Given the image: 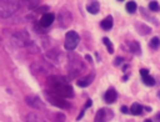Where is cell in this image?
<instances>
[{
	"mask_svg": "<svg viewBox=\"0 0 160 122\" xmlns=\"http://www.w3.org/2000/svg\"><path fill=\"white\" fill-rule=\"evenodd\" d=\"M46 82L50 87L49 91L54 92L55 95H58L62 98H72L74 97V90L64 76H59V75L49 76Z\"/></svg>",
	"mask_w": 160,
	"mask_h": 122,
	"instance_id": "obj_1",
	"label": "cell"
},
{
	"mask_svg": "<svg viewBox=\"0 0 160 122\" xmlns=\"http://www.w3.org/2000/svg\"><path fill=\"white\" fill-rule=\"evenodd\" d=\"M68 71H69V77L72 78L74 76H78L80 73L84 72L85 70V63L84 61L74 54H69L68 55Z\"/></svg>",
	"mask_w": 160,
	"mask_h": 122,
	"instance_id": "obj_2",
	"label": "cell"
},
{
	"mask_svg": "<svg viewBox=\"0 0 160 122\" xmlns=\"http://www.w3.org/2000/svg\"><path fill=\"white\" fill-rule=\"evenodd\" d=\"M20 2L19 1H11V0H0V19H9L14 14L18 12L20 9Z\"/></svg>",
	"mask_w": 160,
	"mask_h": 122,
	"instance_id": "obj_3",
	"label": "cell"
},
{
	"mask_svg": "<svg viewBox=\"0 0 160 122\" xmlns=\"http://www.w3.org/2000/svg\"><path fill=\"white\" fill-rule=\"evenodd\" d=\"M45 95H46V100L52 105V106H56L59 108H64V110H70L71 108V103L66 101V98H62L58 95H55L54 92L46 90L45 91Z\"/></svg>",
	"mask_w": 160,
	"mask_h": 122,
	"instance_id": "obj_4",
	"label": "cell"
},
{
	"mask_svg": "<svg viewBox=\"0 0 160 122\" xmlns=\"http://www.w3.org/2000/svg\"><path fill=\"white\" fill-rule=\"evenodd\" d=\"M79 40H80V37H79L78 32H75V31H72V30H71V31H68L66 35H65V42H64L65 49L69 50V51L75 50V47H76L78 44H79Z\"/></svg>",
	"mask_w": 160,
	"mask_h": 122,
	"instance_id": "obj_5",
	"label": "cell"
},
{
	"mask_svg": "<svg viewBox=\"0 0 160 122\" xmlns=\"http://www.w3.org/2000/svg\"><path fill=\"white\" fill-rule=\"evenodd\" d=\"M12 42H14L16 46H25V47H26V46L31 42V40H30L29 34H28L26 31L20 30V31H18V32L14 34V36H12Z\"/></svg>",
	"mask_w": 160,
	"mask_h": 122,
	"instance_id": "obj_6",
	"label": "cell"
},
{
	"mask_svg": "<svg viewBox=\"0 0 160 122\" xmlns=\"http://www.w3.org/2000/svg\"><path fill=\"white\" fill-rule=\"evenodd\" d=\"M25 102L31 108H35V110H39V111H45V105L38 96H26Z\"/></svg>",
	"mask_w": 160,
	"mask_h": 122,
	"instance_id": "obj_7",
	"label": "cell"
},
{
	"mask_svg": "<svg viewBox=\"0 0 160 122\" xmlns=\"http://www.w3.org/2000/svg\"><path fill=\"white\" fill-rule=\"evenodd\" d=\"M58 19H59V24H60L61 27H68L70 25L71 20H72V15H71V12L69 10L62 9L59 12V17Z\"/></svg>",
	"mask_w": 160,
	"mask_h": 122,
	"instance_id": "obj_8",
	"label": "cell"
},
{
	"mask_svg": "<svg viewBox=\"0 0 160 122\" xmlns=\"http://www.w3.org/2000/svg\"><path fill=\"white\" fill-rule=\"evenodd\" d=\"M111 117H112V112L109 108H101L96 112L94 122H108L109 120H111Z\"/></svg>",
	"mask_w": 160,
	"mask_h": 122,
	"instance_id": "obj_9",
	"label": "cell"
},
{
	"mask_svg": "<svg viewBox=\"0 0 160 122\" xmlns=\"http://www.w3.org/2000/svg\"><path fill=\"white\" fill-rule=\"evenodd\" d=\"M54 20H55V15L51 14V12H46V14L41 15V19H40V26L44 27V29H46V27H49V26L54 22Z\"/></svg>",
	"mask_w": 160,
	"mask_h": 122,
	"instance_id": "obj_10",
	"label": "cell"
},
{
	"mask_svg": "<svg viewBox=\"0 0 160 122\" xmlns=\"http://www.w3.org/2000/svg\"><path fill=\"white\" fill-rule=\"evenodd\" d=\"M31 71L35 75H46L48 73V68L45 67V65L40 63V62H35L31 65Z\"/></svg>",
	"mask_w": 160,
	"mask_h": 122,
	"instance_id": "obj_11",
	"label": "cell"
},
{
	"mask_svg": "<svg viewBox=\"0 0 160 122\" xmlns=\"http://www.w3.org/2000/svg\"><path fill=\"white\" fill-rule=\"evenodd\" d=\"M94 77H95V73L91 72V73H89L88 76H85V77H82V78H79V80L76 81V83H78V86H80V87H86V86H89V85L92 82Z\"/></svg>",
	"mask_w": 160,
	"mask_h": 122,
	"instance_id": "obj_12",
	"label": "cell"
},
{
	"mask_svg": "<svg viewBox=\"0 0 160 122\" xmlns=\"http://www.w3.org/2000/svg\"><path fill=\"white\" fill-rule=\"evenodd\" d=\"M116 97H118L116 91H115L112 87H110V88L105 92V95H104V100H105L106 103H112V102H115Z\"/></svg>",
	"mask_w": 160,
	"mask_h": 122,
	"instance_id": "obj_13",
	"label": "cell"
},
{
	"mask_svg": "<svg viewBox=\"0 0 160 122\" xmlns=\"http://www.w3.org/2000/svg\"><path fill=\"white\" fill-rule=\"evenodd\" d=\"M49 118L52 121V122H65V120H66V117H65V115L64 113H61V112H50L49 113Z\"/></svg>",
	"mask_w": 160,
	"mask_h": 122,
	"instance_id": "obj_14",
	"label": "cell"
},
{
	"mask_svg": "<svg viewBox=\"0 0 160 122\" xmlns=\"http://www.w3.org/2000/svg\"><path fill=\"white\" fill-rule=\"evenodd\" d=\"M100 26H101V29H102V30L109 31V30L112 27V16H106V17L101 21Z\"/></svg>",
	"mask_w": 160,
	"mask_h": 122,
	"instance_id": "obj_15",
	"label": "cell"
},
{
	"mask_svg": "<svg viewBox=\"0 0 160 122\" xmlns=\"http://www.w3.org/2000/svg\"><path fill=\"white\" fill-rule=\"evenodd\" d=\"M130 46H129V50L132 52V54H135L136 56H140L141 55V49H140V44L138 42V41H131L130 44H129Z\"/></svg>",
	"mask_w": 160,
	"mask_h": 122,
	"instance_id": "obj_16",
	"label": "cell"
},
{
	"mask_svg": "<svg viewBox=\"0 0 160 122\" xmlns=\"http://www.w3.org/2000/svg\"><path fill=\"white\" fill-rule=\"evenodd\" d=\"M135 29L141 34V35H145V34H149L151 31V29L145 25V24H141V22H135Z\"/></svg>",
	"mask_w": 160,
	"mask_h": 122,
	"instance_id": "obj_17",
	"label": "cell"
},
{
	"mask_svg": "<svg viewBox=\"0 0 160 122\" xmlns=\"http://www.w3.org/2000/svg\"><path fill=\"white\" fill-rule=\"evenodd\" d=\"M86 10L90 12V14H98L99 10H100V4L98 1H91L88 6H86Z\"/></svg>",
	"mask_w": 160,
	"mask_h": 122,
	"instance_id": "obj_18",
	"label": "cell"
},
{
	"mask_svg": "<svg viewBox=\"0 0 160 122\" xmlns=\"http://www.w3.org/2000/svg\"><path fill=\"white\" fill-rule=\"evenodd\" d=\"M25 122H45V120L42 117H40L39 115L35 113H29L25 117Z\"/></svg>",
	"mask_w": 160,
	"mask_h": 122,
	"instance_id": "obj_19",
	"label": "cell"
},
{
	"mask_svg": "<svg viewBox=\"0 0 160 122\" xmlns=\"http://www.w3.org/2000/svg\"><path fill=\"white\" fill-rule=\"evenodd\" d=\"M130 112H131L132 115H135V116L141 115V113H142V106L139 105V103H132L131 107H130Z\"/></svg>",
	"mask_w": 160,
	"mask_h": 122,
	"instance_id": "obj_20",
	"label": "cell"
},
{
	"mask_svg": "<svg viewBox=\"0 0 160 122\" xmlns=\"http://www.w3.org/2000/svg\"><path fill=\"white\" fill-rule=\"evenodd\" d=\"M136 2L135 1H128L126 4H125V7H126V11L129 12V14H134L135 11H136Z\"/></svg>",
	"mask_w": 160,
	"mask_h": 122,
	"instance_id": "obj_21",
	"label": "cell"
},
{
	"mask_svg": "<svg viewBox=\"0 0 160 122\" xmlns=\"http://www.w3.org/2000/svg\"><path fill=\"white\" fill-rule=\"evenodd\" d=\"M102 42L105 44V46H106V49H108V52H109V54H112V52H114V47H112L111 41H110L108 37H104V39H102Z\"/></svg>",
	"mask_w": 160,
	"mask_h": 122,
	"instance_id": "obj_22",
	"label": "cell"
},
{
	"mask_svg": "<svg viewBox=\"0 0 160 122\" xmlns=\"http://www.w3.org/2000/svg\"><path fill=\"white\" fill-rule=\"evenodd\" d=\"M159 46H160V40H159V37H152L151 40H150V47L151 49H159Z\"/></svg>",
	"mask_w": 160,
	"mask_h": 122,
	"instance_id": "obj_23",
	"label": "cell"
},
{
	"mask_svg": "<svg viewBox=\"0 0 160 122\" xmlns=\"http://www.w3.org/2000/svg\"><path fill=\"white\" fill-rule=\"evenodd\" d=\"M149 9L151 11H159L160 10V5H159L158 1H150L149 2Z\"/></svg>",
	"mask_w": 160,
	"mask_h": 122,
	"instance_id": "obj_24",
	"label": "cell"
},
{
	"mask_svg": "<svg viewBox=\"0 0 160 122\" xmlns=\"http://www.w3.org/2000/svg\"><path fill=\"white\" fill-rule=\"evenodd\" d=\"M142 81L145 82V85H148V86H152L154 83H155V80H154V77H151V76H144L142 77Z\"/></svg>",
	"mask_w": 160,
	"mask_h": 122,
	"instance_id": "obj_25",
	"label": "cell"
},
{
	"mask_svg": "<svg viewBox=\"0 0 160 122\" xmlns=\"http://www.w3.org/2000/svg\"><path fill=\"white\" fill-rule=\"evenodd\" d=\"M24 4L26 5L28 9H38V7H39L38 5H39L40 2H39V1H25Z\"/></svg>",
	"mask_w": 160,
	"mask_h": 122,
	"instance_id": "obj_26",
	"label": "cell"
},
{
	"mask_svg": "<svg viewBox=\"0 0 160 122\" xmlns=\"http://www.w3.org/2000/svg\"><path fill=\"white\" fill-rule=\"evenodd\" d=\"M140 11H141V14H142V15H144V16H145L146 19H149L150 21H152V22H155L156 25H159V22H158V20H156V19H152V17H151V16H150V15H149V14H148L146 11H145V9H140Z\"/></svg>",
	"mask_w": 160,
	"mask_h": 122,
	"instance_id": "obj_27",
	"label": "cell"
},
{
	"mask_svg": "<svg viewBox=\"0 0 160 122\" xmlns=\"http://www.w3.org/2000/svg\"><path fill=\"white\" fill-rule=\"evenodd\" d=\"M48 9H49V6H46V5L45 6H39L36 9V12H42V15H44V14H46L45 11H48Z\"/></svg>",
	"mask_w": 160,
	"mask_h": 122,
	"instance_id": "obj_28",
	"label": "cell"
},
{
	"mask_svg": "<svg viewBox=\"0 0 160 122\" xmlns=\"http://www.w3.org/2000/svg\"><path fill=\"white\" fill-rule=\"evenodd\" d=\"M140 75H141V77L148 76V75H149V71H148L146 68H141V70H140Z\"/></svg>",
	"mask_w": 160,
	"mask_h": 122,
	"instance_id": "obj_29",
	"label": "cell"
},
{
	"mask_svg": "<svg viewBox=\"0 0 160 122\" xmlns=\"http://www.w3.org/2000/svg\"><path fill=\"white\" fill-rule=\"evenodd\" d=\"M122 61H124V59H122V57H118V59H115V60H114V65H115V66H118V65H119L120 62H122Z\"/></svg>",
	"mask_w": 160,
	"mask_h": 122,
	"instance_id": "obj_30",
	"label": "cell"
},
{
	"mask_svg": "<svg viewBox=\"0 0 160 122\" xmlns=\"http://www.w3.org/2000/svg\"><path fill=\"white\" fill-rule=\"evenodd\" d=\"M91 103H92V102H91V100H88V101H86V103L84 105V110H86V108H89V107L91 106Z\"/></svg>",
	"mask_w": 160,
	"mask_h": 122,
	"instance_id": "obj_31",
	"label": "cell"
},
{
	"mask_svg": "<svg viewBox=\"0 0 160 122\" xmlns=\"http://www.w3.org/2000/svg\"><path fill=\"white\" fill-rule=\"evenodd\" d=\"M121 112H124V113H126V112H129V110H128V107H126V106H121Z\"/></svg>",
	"mask_w": 160,
	"mask_h": 122,
	"instance_id": "obj_32",
	"label": "cell"
},
{
	"mask_svg": "<svg viewBox=\"0 0 160 122\" xmlns=\"http://www.w3.org/2000/svg\"><path fill=\"white\" fill-rule=\"evenodd\" d=\"M155 121H156V122H160V112L155 116Z\"/></svg>",
	"mask_w": 160,
	"mask_h": 122,
	"instance_id": "obj_33",
	"label": "cell"
},
{
	"mask_svg": "<svg viewBox=\"0 0 160 122\" xmlns=\"http://www.w3.org/2000/svg\"><path fill=\"white\" fill-rule=\"evenodd\" d=\"M126 80H128V76H126V75H125V76H124V77H122V81H126Z\"/></svg>",
	"mask_w": 160,
	"mask_h": 122,
	"instance_id": "obj_34",
	"label": "cell"
},
{
	"mask_svg": "<svg viewBox=\"0 0 160 122\" xmlns=\"http://www.w3.org/2000/svg\"><path fill=\"white\" fill-rule=\"evenodd\" d=\"M144 122H152V121H151V120H145Z\"/></svg>",
	"mask_w": 160,
	"mask_h": 122,
	"instance_id": "obj_35",
	"label": "cell"
},
{
	"mask_svg": "<svg viewBox=\"0 0 160 122\" xmlns=\"http://www.w3.org/2000/svg\"><path fill=\"white\" fill-rule=\"evenodd\" d=\"M158 95H159V98H160V91H159V92H158Z\"/></svg>",
	"mask_w": 160,
	"mask_h": 122,
	"instance_id": "obj_36",
	"label": "cell"
}]
</instances>
